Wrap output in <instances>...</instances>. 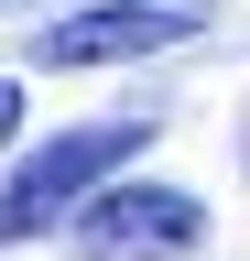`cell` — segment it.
Instances as JSON below:
<instances>
[{
    "instance_id": "cell-2",
    "label": "cell",
    "mask_w": 250,
    "mask_h": 261,
    "mask_svg": "<svg viewBox=\"0 0 250 261\" xmlns=\"http://www.w3.org/2000/svg\"><path fill=\"white\" fill-rule=\"evenodd\" d=\"M185 33H196L185 0H98V11L44 22L33 55H44V65H142V55H174Z\"/></svg>"
},
{
    "instance_id": "cell-1",
    "label": "cell",
    "mask_w": 250,
    "mask_h": 261,
    "mask_svg": "<svg viewBox=\"0 0 250 261\" xmlns=\"http://www.w3.org/2000/svg\"><path fill=\"white\" fill-rule=\"evenodd\" d=\"M142 142H152V120H98V130H66L54 152H33V163L11 174V196H0V240H33V228H54L87 185L109 174V163H131Z\"/></svg>"
},
{
    "instance_id": "cell-4",
    "label": "cell",
    "mask_w": 250,
    "mask_h": 261,
    "mask_svg": "<svg viewBox=\"0 0 250 261\" xmlns=\"http://www.w3.org/2000/svg\"><path fill=\"white\" fill-rule=\"evenodd\" d=\"M11 130H22V87L0 76V142H11Z\"/></svg>"
},
{
    "instance_id": "cell-3",
    "label": "cell",
    "mask_w": 250,
    "mask_h": 261,
    "mask_svg": "<svg viewBox=\"0 0 250 261\" xmlns=\"http://www.w3.org/2000/svg\"><path fill=\"white\" fill-rule=\"evenodd\" d=\"M76 240L87 250H196L207 207L185 185H109L98 207H76Z\"/></svg>"
}]
</instances>
